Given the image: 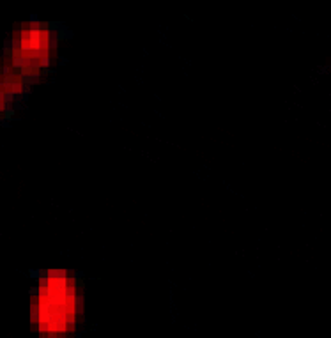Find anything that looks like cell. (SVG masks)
Wrapping results in <instances>:
<instances>
[{
  "instance_id": "cell-1",
  "label": "cell",
  "mask_w": 331,
  "mask_h": 338,
  "mask_svg": "<svg viewBox=\"0 0 331 338\" xmlns=\"http://www.w3.org/2000/svg\"><path fill=\"white\" fill-rule=\"evenodd\" d=\"M83 317V282L69 269L39 273L32 290L30 324L39 338H74Z\"/></svg>"
}]
</instances>
